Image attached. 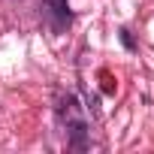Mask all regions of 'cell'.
Segmentation results:
<instances>
[{"mask_svg":"<svg viewBox=\"0 0 154 154\" xmlns=\"http://www.w3.org/2000/svg\"><path fill=\"white\" fill-rule=\"evenodd\" d=\"M57 118H60V124L66 127L63 133L69 136V145H72V148H85L88 121H85V115H82V106L75 103V97H72V94H66V97L57 103Z\"/></svg>","mask_w":154,"mask_h":154,"instance_id":"obj_1","label":"cell"},{"mask_svg":"<svg viewBox=\"0 0 154 154\" xmlns=\"http://www.w3.org/2000/svg\"><path fill=\"white\" fill-rule=\"evenodd\" d=\"M42 15H45V21H48V27L54 33L69 27V6H66V0H42Z\"/></svg>","mask_w":154,"mask_h":154,"instance_id":"obj_2","label":"cell"},{"mask_svg":"<svg viewBox=\"0 0 154 154\" xmlns=\"http://www.w3.org/2000/svg\"><path fill=\"white\" fill-rule=\"evenodd\" d=\"M121 42H124L127 48H133V36H130V30H127V27L121 30Z\"/></svg>","mask_w":154,"mask_h":154,"instance_id":"obj_3","label":"cell"}]
</instances>
